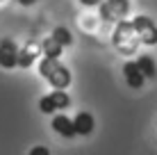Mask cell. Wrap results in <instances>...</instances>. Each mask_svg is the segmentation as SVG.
<instances>
[{"label": "cell", "instance_id": "cell-1", "mask_svg": "<svg viewBox=\"0 0 157 155\" xmlns=\"http://www.w3.org/2000/svg\"><path fill=\"white\" fill-rule=\"evenodd\" d=\"M39 76L46 80L52 89H57V91H66V89L71 87V82H73V76H71V71H68V66H64L59 60H46V57H43L39 62Z\"/></svg>", "mask_w": 157, "mask_h": 155}, {"label": "cell", "instance_id": "cell-2", "mask_svg": "<svg viewBox=\"0 0 157 155\" xmlns=\"http://www.w3.org/2000/svg\"><path fill=\"white\" fill-rule=\"evenodd\" d=\"M112 44H114V48L121 52V55H134L141 41H139L132 23H130V21H121V23H116V28H114Z\"/></svg>", "mask_w": 157, "mask_h": 155}, {"label": "cell", "instance_id": "cell-3", "mask_svg": "<svg viewBox=\"0 0 157 155\" xmlns=\"http://www.w3.org/2000/svg\"><path fill=\"white\" fill-rule=\"evenodd\" d=\"M130 23H132V28H134L139 41H141L144 46H157V23L150 16L139 14V16H134Z\"/></svg>", "mask_w": 157, "mask_h": 155}, {"label": "cell", "instance_id": "cell-4", "mask_svg": "<svg viewBox=\"0 0 157 155\" xmlns=\"http://www.w3.org/2000/svg\"><path fill=\"white\" fill-rule=\"evenodd\" d=\"M130 14V0H102L100 2V18L109 23H121Z\"/></svg>", "mask_w": 157, "mask_h": 155}, {"label": "cell", "instance_id": "cell-5", "mask_svg": "<svg viewBox=\"0 0 157 155\" xmlns=\"http://www.w3.org/2000/svg\"><path fill=\"white\" fill-rule=\"evenodd\" d=\"M68 105H71V96H68L66 91H57V89L39 100L41 114H52V116L59 114V110H66Z\"/></svg>", "mask_w": 157, "mask_h": 155}, {"label": "cell", "instance_id": "cell-6", "mask_svg": "<svg viewBox=\"0 0 157 155\" xmlns=\"http://www.w3.org/2000/svg\"><path fill=\"white\" fill-rule=\"evenodd\" d=\"M18 50L21 48L16 46L14 39H9V37L0 39V68L12 71V68L18 66Z\"/></svg>", "mask_w": 157, "mask_h": 155}, {"label": "cell", "instance_id": "cell-7", "mask_svg": "<svg viewBox=\"0 0 157 155\" xmlns=\"http://www.w3.org/2000/svg\"><path fill=\"white\" fill-rule=\"evenodd\" d=\"M123 78H125V84L130 89H134V91H139L146 84V78L141 76V71H139V66H137L134 60H128L123 64Z\"/></svg>", "mask_w": 157, "mask_h": 155}, {"label": "cell", "instance_id": "cell-8", "mask_svg": "<svg viewBox=\"0 0 157 155\" xmlns=\"http://www.w3.org/2000/svg\"><path fill=\"white\" fill-rule=\"evenodd\" d=\"M50 128L57 132L59 137H64V139H73V137H78V135H75L73 119H71V116H66V114H55V116H52V121H50Z\"/></svg>", "mask_w": 157, "mask_h": 155}, {"label": "cell", "instance_id": "cell-9", "mask_svg": "<svg viewBox=\"0 0 157 155\" xmlns=\"http://www.w3.org/2000/svg\"><path fill=\"white\" fill-rule=\"evenodd\" d=\"M41 55V44L36 41H28L23 48L18 50V68H30L36 62V57Z\"/></svg>", "mask_w": 157, "mask_h": 155}, {"label": "cell", "instance_id": "cell-10", "mask_svg": "<svg viewBox=\"0 0 157 155\" xmlns=\"http://www.w3.org/2000/svg\"><path fill=\"white\" fill-rule=\"evenodd\" d=\"M73 126H75V135L89 137L91 132H94V128H96V119H94V114H91V112L82 110V112H78V114H75Z\"/></svg>", "mask_w": 157, "mask_h": 155}, {"label": "cell", "instance_id": "cell-11", "mask_svg": "<svg viewBox=\"0 0 157 155\" xmlns=\"http://www.w3.org/2000/svg\"><path fill=\"white\" fill-rule=\"evenodd\" d=\"M134 62H137L139 71H141V76L146 80H155L157 78V62L150 55H139V60H134Z\"/></svg>", "mask_w": 157, "mask_h": 155}, {"label": "cell", "instance_id": "cell-12", "mask_svg": "<svg viewBox=\"0 0 157 155\" xmlns=\"http://www.w3.org/2000/svg\"><path fill=\"white\" fill-rule=\"evenodd\" d=\"M62 50L64 48L59 46L52 37H46V39L41 41V55L46 57V60H59V57H62Z\"/></svg>", "mask_w": 157, "mask_h": 155}, {"label": "cell", "instance_id": "cell-13", "mask_svg": "<svg viewBox=\"0 0 157 155\" xmlns=\"http://www.w3.org/2000/svg\"><path fill=\"white\" fill-rule=\"evenodd\" d=\"M50 37H52V39H55L62 48H66V46L73 44V32L68 30V28H64V25H57V28L50 32Z\"/></svg>", "mask_w": 157, "mask_h": 155}, {"label": "cell", "instance_id": "cell-14", "mask_svg": "<svg viewBox=\"0 0 157 155\" xmlns=\"http://www.w3.org/2000/svg\"><path fill=\"white\" fill-rule=\"evenodd\" d=\"M28 155H50V148L48 146H32Z\"/></svg>", "mask_w": 157, "mask_h": 155}, {"label": "cell", "instance_id": "cell-15", "mask_svg": "<svg viewBox=\"0 0 157 155\" xmlns=\"http://www.w3.org/2000/svg\"><path fill=\"white\" fill-rule=\"evenodd\" d=\"M102 0H80V5H84V7H100Z\"/></svg>", "mask_w": 157, "mask_h": 155}, {"label": "cell", "instance_id": "cell-16", "mask_svg": "<svg viewBox=\"0 0 157 155\" xmlns=\"http://www.w3.org/2000/svg\"><path fill=\"white\" fill-rule=\"evenodd\" d=\"M16 2H18V5H23V7H30V5H34L36 0H16Z\"/></svg>", "mask_w": 157, "mask_h": 155}, {"label": "cell", "instance_id": "cell-17", "mask_svg": "<svg viewBox=\"0 0 157 155\" xmlns=\"http://www.w3.org/2000/svg\"><path fill=\"white\" fill-rule=\"evenodd\" d=\"M0 2H5V0H0Z\"/></svg>", "mask_w": 157, "mask_h": 155}]
</instances>
